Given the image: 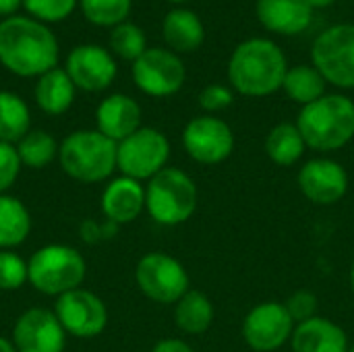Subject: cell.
Returning a JSON list of instances; mask_svg holds the SVG:
<instances>
[{"instance_id": "cell-1", "label": "cell", "mask_w": 354, "mask_h": 352, "mask_svg": "<svg viewBox=\"0 0 354 352\" xmlns=\"http://www.w3.org/2000/svg\"><path fill=\"white\" fill-rule=\"evenodd\" d=\"M58 39L50 27L31 17H8L0 23V64L17 77H41L56 68Z\"/></svg>"}, {"instance_id": "cell-2", "label": "cell", "mask_w": 354, "mask_h": 352, "mask_svg": "<svg viewBox=\"0 0 354 352\" xmlns=\"http://www.w3.org/2000/svg\"><path fill=\"white\" fill-rule=\"evenodd\" d=\"M288 68L286 54L276 41L249 37L228 58V81L245 98H268L282 89Z\"/></svg>"}, {"instance_id": "cell-3", "label": "cell", "mask_w": 354, "mask_h": 352, "mask_svg": "<svg viewBox=\"0 0 354 352\" xmlns=\"http://www.w3.org/2000/svg\"><path fill=\"white\" fill-rule=\"evenodd\" d=\"M297 127L309 149L338 151L354 139V102L344 93H326L301 108Z\"/></svg>"}, {"instance_id": "cell-4", "label": "cell", "mask_w": 354, "mask_h": 352, "mask_svg": "<svg viewBox=\"0 0 354 352\" xmlns=\"http://www.w3.org/2000/svg\"><path fill=\"white\" fill-rule=\"evenodd\" d=\"M58 164L62 172L83 185L110 180L116 168V143L97 129H81L68 133L58 147Z\"/></svg>"}, {"instance_id": "cell-5", "label": "cell", "mask_w": 354, "mask_h": 352, "mask_svg": "<svg viewBox=\"0 0 354 352\" xmlns=\"http://www.w3.org/2000/svg\"><path fill=\"white\" fill-rule=\"evenodd\" d=\"M197 201L199 191L195 180L174 166H166L145 185V212L162 226H178L191 220Z\"/></svg>"}, {"instance_id": "cell-6", "label": "cell", "mask_w": 354, "mask_h": 352, "mask_svg": "<svg viewBox=\"0 0 354 352\" xmlns=\"http://www.w3.org/2000/svg\"><path fill=\"white\" fill-rule=\"evenodd\" d=\"M29 284L46 295L60 297L75 288H81L87 276V263L81 251L71 245L52 243L39 247L27 261Z\"/></svg>"}, {"instance_id": "cell-7", "label": "cell", "mask_w": 354, "mask_h": 352, "mask_svg": "<svg viewBox=\"0 0 354 352\" xmlns=\"http://www.w3.org/2000/svg\"><path fill=\"white\" fill-rule=\"evenodd\" d=\"M311 64L326 83L354 89V23H336L324 29L311 46Z\"/></svg>"}, {"instance_id": "cell-8", "label": "cell", "mask_w": 354, "mask_h": 352, "mask_svg": "<svg viewBox=\"0 0 354 352\" xmlns=\"http://www.w3.org/2000/svg\"><path fill=\"white\" fill-rule=\"evenodd\" d=\"M137 288L158 305H176L189 290L191 278L187 268L162 251L145 253L135 268Z\"/></svg>"}, {"instance_id": "cell-9", "label": "cell", "mask_w": 354, "mask_h": 352, "mask_svg": "<svg viewBox=\"0 0 354 352\" xmlns=\"http://www.w3.org/2000/svg\"><path fill=\"white\" fill-rule=\"evenodd\" d=\"M170 141L168 137L153 129L141 127L120 143H116V168L122 176L135 178L139 183L153 178L168 166Z\"/></svg>"}, {"instance_id": "cell-10", "label": "cell", "mask_w": 354, "mask_h": 352, "mask_svg": "<svg viewBox=\"0 0 354 352\" xmlns=\"http://www.w3.org/2000/svg\"><path fill=\"white\" fill-rule=\"evenodd\" d=\"M133 81L149 98H170L187 81V66L180 56L168 48H147L133 62Z\"/></svg>"}, {"instance_id": "cell-11", "label": "cell", "mask_w": 354, "mask_h": 352, "mask_svg": "<svg viewBox=\"0 0 354 352\" xmlns=\"http://www.w3.org/2000/svg\"><path fill=\"white\" fill-rule=\"evenodd\" d=\"M236 139L226 120L214 114L191 118L183 129V147L191 160L203 166L226 162L234 151Z\"/></svg>"}, {"instance_id": "cell-12", "label": "cell", "mask_w": 354, "mask_h": 352, "mask_svg": "<svg viewBox=\"0 0 354 352\" xmlns=\"http://www.w3.org/2000/svg\"><path fill=\"white\" fill-rule=\"evenodd\" d=\"M54 313L64 328L66 336L79 340L97 338L108 326V307L106 303L87 288H75L64 293L54 303Z\"/></svg>"}, {"instance_id": "cell-13", "label": "cell", "mask_w": 354, "mask_h": 352, "mask_svg": "<svg viewBox=\"0 0 354 352\" xmlns=\"http://www.w3.org/2000/svg\"><path fill=\"white\" fill-rule=\"evenodd\" d=\"M295 322L284 303L266 301L255 305L243 319V340L255 352H274L290 342Z\"/></svg>"}, {"instance_id": "cell-14", "label": "cell", "mask_w": 354, "mask_h": 352, "mask_svg": "<svg viewBox=\"0 0 354 352\" xmlns=\"http://www.w3.org/2000/svg\"><path fill=\"white\" fill-rule=\"evenodd\" d=\"M10 340L17 352H64L66 332L54 311L31 307L17 317Z\"/></svg>"}, {"instance_id": "cell-15", "label": "cell", "mask_w": 354, "mask_h": 352, "mask_svg": "<svg viewBox=\"0 0 354 352\" xmlns=\"http://www.w3.org/2000/svg\"><path fill=\"white\" fill-rule=\"evenodd\" d=\"M299 191L315 205H336L348 193V172L332 158L307 160L297 174Z\"/></svg>"}, {"instance_id": "cell-16", "label": "cell", "mask_w": 354, "mask_h": 352, "mask_svg": "<svg viewBox=\"0 0 354 352\" xmlns=\"http://www.w3.org/2000/svg\"><path fill=\"white\" fill-rule=\"evenodd\" d=\"M64 71L77 89L97 93L114 83L118 66L110 50L95 44H83L71 50Z\"/></svg>"}, {"instance_id": "cell-17", "label": "cell", "mask_w": 354, "mask_h": 352, "mask_svg": "<svg viewBox=\"0 0 354 352\" xmlns=\"http://www.w3.org/2000/svg\"><path fill=\"white\" fill-rule=\"evenodd\" d=\"M100 205L108 222L116 226L131 224L145 212V185L122 174L110 178L102 191Z\"/></svg>"}, {"instance_id": "cell-18", "label": "cell", "mask_w": 354, "mask_h": 352, "mask_svg": "<svg viewBox=\"0 0 354 352\" xmlns=\"http://www.w3.org/2000/svg\"><path fill=\"white\" fill-rule=\"evenodd\" d=\"M95 129L114 143H120L141 129L139 102L127 93H112L104 98L95 110Z\"/></svg>"}, {"instance_id": "cell-19", "label": "cell", "mask_w": 354, "mask_h": 352, "mask_svg": "<svg viewBox=\"0 0 354 352\" xmlns=\"http://www.w3.org/2000/svg\"><path fill=\"white\" fill-rule=\"evenodd\" d=\"M257 21L276 35H299L313 21V6L309 0H257Z\"/></svg>"}, {"instance_id": "cell-20", "label": "cell", "mask_w": 354, "mask_h": 352, "mask_svg": "<svg viewBox=\"0 0 354 352\" xmlns=\"http://www.w3.org/2000/svg\"><path fill=\"white\" fill-rule=\"evenodd\" d=\"M292 352H348L346 332L328 317H313L305 324L295 326L290 338Z\"/></svg>"}, {"instance_id": "cell-21", "label": "cell", "mask_w": 354, "mask_h": 352, "mask_svg": "<svg viewBox=\"0 0 354 352\" xmlns=\"http://www.w3.org/2000/svg\"><path fill=\"white\" fill-rule=\"evenodd\" d=\"M162 35L168 44V50L176 54H189L199 50L205 41V25L197 12L178 6L164 17Z\"/></svg>"}, {"instance_id": "cell-22", "label": "cell", "mask_w": 354, "mask_h": 352, "mask_svg": "<svg viewBox=\"0 0 354 352\" xmlns=\"http://www.w3.org/2000/svg\"><path fill=\"white\" fill-rule=\"evenodd\" d=\"M75 93H77V87L71 81L68 73L58 66L37 77V83L33 89L37 108L48 116H60L68 112L75 102Z\"/></svg>"}, {"instance_id": "cell-23", "label": "cell", "mask_w": 354, "mask_h": 352, "mask_svg": "<svg viewBox=\"0 0 354 352\" xmlns=\"http://www.w3.org/2000/svg\"><path fill=\"white\" fill-rule=\"evenodd\" d=\"M31 214L27 205L8 193L0 195V251L21 247L31 234Z\"/></svg>"}, {"instance_id": "cell-24", "label": "cell", "mask_w": 354, "mask_h": 352, "mask_svg": "<svg viewBox=\"0 0 354 352\" xmlns=\"http://www.w3.org/2000/svg\"><path fill=\"white\" fill-rule=\"evenodd\" d=\"M216 311L209 297L201 290H189L176 305H174V324L180 332L189 336L205 334L214 324Z\"/></svg>"}, {"instance_id": "cell-25", "label": "cell", "mask_w": 354, "mask_h": 352, "mask_svg": "<svg viewBox=\"0 0 354 352\" xmlns=\"http://www.w3.org/2000/svg\"><path fill=\"white\" fill-rule=\"evenodd\" d=\"M266 156L278 166H295L305 156V139L297 122H278L266 137Z\"/></svg>"}, {"instance_id": "cell-26", "label": "cell", "mask_w": 354, "mask_h": 352, "mask_svg": "<svg viewBox=\"0 0 354 352\" xmlns=\"http://www.w3.org/2000/svg\"><path fill=\"white\" fill-rule=\"evenodd\" d=\"M326 79L322 77V73L313 66V64H297L290 66L284 83H282V91L297 104L309 106L313 102H317L319 98L326 95Z\"/></svg>"}, {"instance_id": "cell-27", "label": "cell", "mask_w": 354, "mask_h": 352, "mask_svg": "<svg viewBox=\"0 0 354 352\" xmlns=\"http://www.w3.org/2000/svg\"><path fill=\"white\" fill-rule=\"evenodd\" d=\"M29 131L31 112L27 102L12 91H0V141L17 145Z\"/></svg>"}, {"instance_id": "cell-28", "label": "cell", "mask_w": 354, "mask_h": 352, "mask_svg": "<svg viewBox=\"0 0 354 352\" xmlns=\"http://www.w3.org/2000/svg\"><path fill=\"white\" fill-rule=\"evenodd\" d=\"M15 147H17V154H19L23 168L41 170L48 164H52L54 160H58L60 143L48 131L31 129Z\"/></svg>"}, {"instance_id": "cell-29", "label": "cell", "mask_w": 354, "mask_h": 352, "mask_svg": "<svg viewBox=\"0 0 354 352\" xmlns=\"http://www.w3.org/2000/svg\"><path fill=\"white\" fill-rule=\"evenodd\" d=\"M110 50L118 58L135 62L147 50V39H145L143 29L139 25H135V23H129V21L112 27V31H110Z\"/></svg>"}, {"instance_id": "cell-30", "label": "cell", "mask_w": 354, "mask_h": 352, "mask_svg": "<svg viewBox=\"0 0 354 352\" xmlns=\"http://www.w3.org/2000/svg\"><path fill=\"white\" fill-rule=\"evenodd\" d=\"M133 0H81L83 17L100 27H116L131 15Z\"/></svg>"}, {"instance_id": "cell-31", "label": "cell", "mask_w": 354, "mask_h": 352, "mask_svg": "<svg viewBox=\"0 0 354 352\" xmlns=\"http://www.w3.org/2000/svg\"><path fill=\"white\" fill-rule=\"evenodd\" d=\"M29 284L27 261L15 251H0V290L12 293Z\"/></svg>"}, {"instance_id": "cell-32", "label": "cell", "mask_w": 354, "mask_h": 352, "mask_svg": "<svg viewBox=\"0 0 354 352\" xmlns=\"http://www.w3.org/2000/svg\"><path fill=\"white\" fill-rule=\"evenodd\" d=\"M23 6L39 23H58L73 15L77 0H23Z\"/></svg>"}, {"instance_id": "cell-33", "label": "cell", "mask_w": 354, "mask_h": 352, "mask_svg": "<svg viewBox=\"0 0 354 352\" xmlns=\"http://www.w3.org/2000/svg\"><path fill=\"white\" fill-rule=\"evenodd\" d=\"M284 307H286V311L290 313L295 326H299V324H305V322L317 317L319 301H317L315 293H311V290H307V288H301V290H295V293L284 301Z\"/></svg>"}, {"instance_id": "cell-34", "label": "cell", "mask_w": 354, "mask_h": 352, "mask_svg": "<svg viewBox=\"0 0 354 352\" xmlns=\"http://www.w3.org/2000/svg\"><path fill=\"white\" fill-rule=\"evenodd\" d=\"M199 108L205 110V114H218L226 108L232 106L234 102V89L232 87H226V85H220V83H212V85H205L201 91H199Z\"/></svg>"}, {"instance_id": "cell-35", "label": "cell", "mask_w": 354, "mask_h": 352, "mask_svg": "<svg viewBox=\"0 0 354 352\" xmlns=\"http://www.w3.org/2000/svg\"><path fill=\"white\" fill-rule=\"evenodd\" d=\"M23 164L12 143L0 141V195H4L19 178Z\"/></svg>"}, {"instance_id": "cell-36", "label": "cell", "mask_w": 354, "mask_h": 352, "mask_svg": "<svg viewBox=\"0 0 354 352\" xmlns=\"http://www.w3.org/2000/svg\"><path fill=\"white\" fill-rule=\"evenodd\" d=\"M116 230H118V226L112 224V222H108V220H106L104 224H97L93 218H87V220H83L81 226H79V237H81V241H83L85 245H95V243H100V241H104V239L114 237Z\"/></svg>"}, {"instance_id": "cell-37", "label": "cell", "mask_w": 354, "mask_h": 352, "mask_svg": "<svg viewBox=\"0 0 354 352\" xmlns=\"http://www.w3.org/2000/svg\"><path fill=\"white\" fill-rule=\"evenodd\" d=\"M151 352H195L193 351V346L189 344V342H185V340H180V338H164V340H160Z\"/></svg>"}, {"instance_id": "cell-38", "label": "cell", "mask_w": 354, "mask_h": 352, "mask_svg": "<svg viewBox=\"0 0 354 352\" xmlns=\"http://www.w3.org/2000/svg\"><path fill=\"white\" fill-rule=\"evenodd\" d=\"M19 6H23V0H0V17H15Z\"/></svg>"}, {"instance_id": "cell-39", "label": "cell", "mask_w": 354, "mask_h": 352, "mask_svg": "<svg viewBox=\"0 0 354 352\" xmlns=\"http://www.w3.org/2000/svg\"><path fill=\"white\" fill-rule=\"evenodd\" d=\"M0 352H17L15 351V344H12V340H10V338L0 336Z\"/></svg>"}, {"instance_id": "cell-40", "label": "cell", "mask_w": 354, "mask_h": 352, "mask_svg": "<svg viewBox=\"0 0 354 352\" xmlns=\"http://www.w3.org/2000/svg\"><path fill=\"white\" fill-rule=\"evenodd\" d=\"M336 0H309V4L313 6V10L315 8H326V6H330V4H334Z\"/></svg>"}, {"instance_id": "cell-41", "label": "cell", "mask_w": 354, "mask_h": 352, "mask_svg": "<svg viewBox=\"0 0 354 352\" xmlns=\"http://www.w3.org/2000/svg\"><path fill=\"white\" fill-rule=\"evenodd\" d=\"M348 280H351V290H353V295H354V259H353V266H351V274H348Z\"/></svg>"}, {"instance_id": "cell-42", "label": "cell", "mask_w": 354, "mask_h": 352, "mask_svg": "<svg viewBox=\"0 0 354 352\" xmlns=\"http://www.w3.org/2000/svg\"><path fill=\"white\" fill-rule=\"evenodd\" d=\"M170 4H185V2H189V0H168Z\"/></svg>"}, {"instance_id": "cell-43", "label": "cell", "mask_w": 354, "mask_h": 352, "mask_svg": "<svg viewBox=\"0 0 354 352\" xmlns=\"http://www.w3.org/2000/svg\"><path fill=\"white\" fill-rule=\"evenodd\" d=\"M348 352H354V346H351V349H348Z\"/></svg>"}]
</instances>
